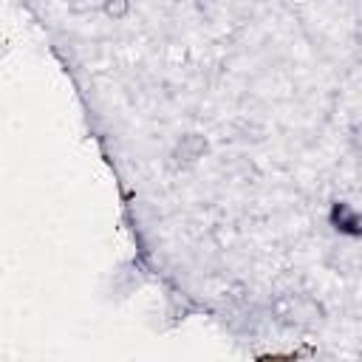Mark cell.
Returning a JSON list of instances; mask_svg holds the SVG:
<instances>
[{"label": "cell", "instance_id": "obj_3", "mask_svg": "<svg viewBox=\"0 0 362 362\" xmlns=\"http://www.w3.org/2000/svg\"><path fill=\"white\" fill-rule=\"evenodd\" d=\"M130 11V0H105V14L113 17V20H122L127 17Z\"/></svg>", "mask_w": 362, "mask_h": 362}, {"label": "cell", "instance_id": "obj_1", "mask_svg": "<svg viewBox=\"0 0 362 362\" xmlns=\"http://www.w3.org/2000/svg\"><path fill=\"white\" fill-rule=\"evenodd\" d=\"M328 223L334 232L345 238H362V209L351 206L348 201H334L328 209Z\"/></svg>", "mask_w": 362, "mask_h": 362}, {"label": "cell", "instance_id": "obj_2", "mask_svg": "<svg viewBox=\"0 0 362 362\" xmlns=\"http://www.w3.org/2000/svg\"><path fill=\"white\" fill-rule=\"evenodd\" d=\"M204 153H206V139H204V136H198V133H187V136H181V139H178L173 158H175L178 164H195Z\"/></svg>", "mask_w": 362, "mask_h": 362}]
</instances>
